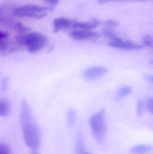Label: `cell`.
<instances>
[{"label": "cell", "instance_id": "1", "mask_svg": "<svg viewBox=\"0 0 153 154\" xmlns=\"http://www.w3.org/2000/svg\"><path fill=\"white\" fill-rule=\"evenodd\" d=\"M19 119L26 145L32 150H37L40 144V133L30 106L26 99L22 100L21 102Z\"/></svg>", "mask_w": 153, "mask_h": 154}, {"label": "cell", "instance_id": "2", "mask_svg": "<svg viewBox=\"0 0 153 154\" xmlns=\"http://www.w3.org/2000/svg\"><path fill=\"white\" fill-rule=\"evenodd\" d=\"M16 43L19 45L26 46L30 53H34L41 50L46 44V36L38 32H30L19 34L15 38Z\"/></svg>", "mask_w": 153, "mask_h": 154}, {"label": "cell", "instance_id": "3", "mask_svg": "<svg viewBox=\"0 0 153 154\" xmlns=\"http://www.w3.org/2000/svg\"><path fill=\"white\" fill-rule=\"evenodd\" d=\"M105 116V109H102L90 118V126L93 136L99 143H102L104 141L107 133V125Z\"/></svg>", "mask_w": 153, "mask_h": 154}, {"label": "cell", "instance_id": "4", "mask_svg": "<svg viewBox=\"0 0 153 154\" xmlns=\"http://www.w3.org/2000/svg\"><path fill=\"white\" fill-rule=\"evenodd\" d=\"M108 45L110 48L128 50H140L143 48V45L134 43L129 41L124 42L120 38L116 40L111 41L108 43Z\"/></svg>", "mask_w": 153, "mask_h": 154}, {"label": "cell", "instance_id": "5", "mask_svg": "<svg viewBox=\"0 0 153 154\" xmlns=\"http://www.w3.org/2000/svg\"><path fill=\"white\" fill-rule=\"evenodd\" d=\"M71 38L75 41H83L99 38L100 34L98 32L88 30L78 29L70 33Z\"/></svg>", "mask_w": 153, "mask_h": 154}, {"label": "cell", "instance_id": "6", "mask_svg": "<svg viewBox=\"0 0 153 154\" xmlns=\"http://www.w3.org/2000/svg\"><path fill=\"white\" fill-rule=\"evenodd\" d=\"M107 69L104 67H92L84 71V77L86 80L91 81L102 76L107 74Z\"/></svg>", "mask_w": 153, "mask_h": 154}, {"label": "cell", "instance_id": "7", "mask_svg": "<svg viewBox=\"0 0 153 154\" xmlns=\"http://www.w3.org/2000/svg\"><path fill=\"white\" fill-rule=\"evenodd\" d=\"M13 14L16 17H27V18L37 19L44 18L47 15V13L46 12L40 13L31 12L24 11L20 7L15 8L13 11Z\"/></svg>", "mask_w": 153, "mask_h": 154}, {"label": "cell", "instance_id": "8", "mask_svg": "<svg viewBox=\"0 0 153 154\" xmlns=\"http://www.w3.org/2000/svg\"><path fill=\"white\" fill-rule=\"evenodd\" d=\"M73 21L69 20L66 18L60 17L55 19L53 23L54 25V32H57L63 29H67L69 27H72Z\"/></svg>", "mask_w": 153, "mask_h": 154}, {"label": "cell", "instance_id": "9", "mask_svg": "<svg viewBox=\"0 0 153 154\" xmlns=\"http://www.w3.org/2000/svg\"><path fill=\"white\" fill-rule=\"evenodd\" d=\"M100 23V22L95 19L90 22L74 21L72 27L79 29L91 30L96 28Z\"/></svg>", "mask_w": 153, "mask_h": 154}, {"label": "cell", "instance_id": "10", "mask_svg": "<svg viewBox=\"0 0 153 154\" xmlns=\"http://www.w3.org/2000/svg\"><path fill=\"white\" fill-rule=\"evenodd\" d=\"M129 152L132 154H149L153 153V145L139 144L132 146L129 149Z\"/></svg>", "mask_w": 153, "mask_h": 154}, {"label": "cell", "instance_id": "11", "mask_svg": "<svg viewBox=\"0 0 153 154\" xmlns=\"http://www.w3.org/2000/svg\"><path fill=\"white\" fill-rule=\"evenodd\" d=\"M15 43L7 41L6 40H0V52L5 54L15 52L19 49V47Z\"/></svg>", "mask_w": 153, "mask_h": 154}, {"label": "cell", "instance_id": "12", "mask_svg": "<svg viewBox=\"0 0 153 154\" xmlns=\"http://www.w3.org/2000/svg\"><path fill=\"white\" fill-rule=\"evenodd\" d=\"M22 10L27 11L33 13L46 12V11H52L53 8L52 7H46V6H40V5H28L25 6L20 7Z\"/></svg>", "mask_w": 153, "mask_h": 154}, {"label": "cell", "instance_id": "13", "mask_svg": "<svg viewBox=\"0 0 153 154\" xmlns=\"http://www.w3.org/2000/svg\"><path fill=\"white\" fill-rule=\"evenodd\" d=\"M11 106L10 102L6 99H1L0 100V116H6L10 112Z\"/></svg>", "mask_w": 153, "mask_h": 154}, {"label": "cell", "instance_id": "14", "mask_svg": "<svg viewBox=\"0 0 153 154\" xmlns=\"http://www.w3.org/2000/svg\"><path fill=\"white\" fill-rule=\"evenodd\" d=\"M132 92V89L131 87L128 86L123 87L118 91L115 96V100L116 101H119L128 96Z\"/></svg>", "mask_w": 153, "mask_h": 154}, {"label": "cell", "instance_id": "15", "mask_svg": "<svg viewBox=\"0 0 153 154\" xmlns=\"http://www.w3.org/2000/svg\"><path fill=\"white\" fill-rule=\"evenodd\" d=\"M77 120V115L74 109H70L67 111L66 114V121L68 125L72 127L75 125Z\"/></svg>", "mask_w": 153, "mask_h": 154}, {"label": "cell", "instance_id": "16", "mask_svg": "<svg viewBox=\"0 0 153 154\" xmlns=\"http://www.w3.org/2000/svg\"><path fill=\"white\" fill-rule=\"evenodd\" d=\"M75 154H92L86 152L84 141L78 140L75 142Z\"/></svg>", "mask_w": 153, "mask_h": 154}, {"label": "cell", "instance_id": "17", "mask_svg": "<svg viewBox=\"0 0 153 154\" xmlns=\"http://www.w3.org/2000/svg\"><path fill=\"white\" fill-rule=\"evenodd\" d=\"M144 46L149 48H153V38L150 35H145L142 38Z\"/></svg>", "mask_w": 153, "mask_h": 154}, {"label": "cell", "instance_id": "18", "mask_svg": "<svg viewBox=\"0 0 153 154\" xmlns=\"http://www.w3.org/2000/svg\"><path fill=\"white\" fill-rule=\"evenodd\" d=\"M102 32L103 35L107 38L111 39L112 41H115L119 38L116 36L115 33L111 30L108 29H104L102 30Z\"/></svg>", "mask_w": 153, "mask_h": 154}, {"label": "cell", "instance_id": "19", "mask_svg": "<svg viewBox=\"0 0 153 154\" xmlns=\"http://www.w3.org/2000/svg\"><path fill=\"white\" fill-rule=\"evenodd\" d=\"M14 28L17 31L20 32H27L30 30V29L20 23H16L14 24Z\"/></svg>", "mask_w": 153, "mask_h": 154}, {"label": "cell", "instance_id": "20", "mask_svg": "<svg viewBox=\"0 0 153 154\" xmlns=\"http://www.w3.org/2000/svg\"><path fill=\"white\" fill-rule=\"evenodd\" d=\"M143 109L144 103L143 100H138L137 104V114L138 116H141L143 115Z\"/></svg>", "mask_w": 153, "mask_h": 154}, {"label": "cell", "instance_id": "21", "mask_svg": "<svg viewBox=\"0 0 153 154\" xmlns=\"http://www.w3.org/2000/svg\"><path fill=\"white\" fill-rule=\"evenodd\" d=\"M0 154H10V149L8 145L4 143L0 144Z\"/></svg>", "mask_w": 153, "mask_h": 154}, {"label": "cell", "instance_id": "22", "mask_svg": "<svg viewBox=\"0 0 153 154\" xmlns=\"http://www.w3.org/2000/svg\"><path fill=\"white\" fill-rule=\"evenodd\" d=\"M9 83V79L8 77H4L1 83V90L3 92L6 91L8 88Z\"/></svg>", "mask_w": 153, "mask_h": 154}, {"label": "cell", "instance_id": "23", "mask_svg": "<svg viewBox=\"0 0 153 154\" xmlns=\"http://www.w3.org/2000/svg\"><path fill=\"white\" fill-rule=\"evenodd\" d=\"M147 109L149 112L153 116V97L149 98L146 103Z\"/></svg>", "mask_w": 153, "mask_h": 154}, {"label": "cell", "instance_id": "24", "mask_svg": "<svg viewBox=\"0 0 153 154\" xmlns=\"http://www.w3.org/2000/svg\"><path fill=\"white\" fill-rule=\"evenodd\" d=\"M47 4L51 6H54L59 3V0H43Z\"/></svg>", "mask_w": 153, "mask_h": 154}, {"label": "cell", "instance_id": "25", "mask_svg": "<svg viewBox=\"0 0 153 154\" xmlns=\"http://www.w3.org/2000/svg\"><path fill=\"white\" fill-rule=\"evenodd\" d=\"M9 33L5 32H0V40H6L9 37Z\"/></svg>", "mask_w": 153, "mask_h": 154}, {"label": "cell", "instance_id": "26", "mask_svg": "<svg viewBox=\"0 0 153 154\" xmlns=\"http://www.w3.org/2000/svg\"><path fill=\"white\" fill-rule=\"evenodd\" d=\"M106 25L109 26V27H114L115 26H117L118 24V23L117 22L115 21L110 20H108L106 21Z\"/></svg>", "mask_w": 153, "mask_h": 154}, {"label": "cell", "instance_id": "27", "mask_svg": "<svg viewBox=\"0 0 153 154\" xmlns=\"http://www.w3.org/2000/svg\"><path fill=\"white\" fill-rule=\"evenodd\" d=\"M144 78L147 81H149L150 82L153 83V75L146 74L145 75Z\"/></svg>", "mask_w": 153, "mask_h": 154}, {"label": "cell", "instance_id": "28", "mask_svg": "<svg viewBox=\"0 0 153 154\" xmlns=\"http://www.w3.org/2000/svg\"><path fill=\"white\" fill-rule=\"evenodd\" d=\"M150 63H151V64H153V59L152 60L150 61Z\"/></svg>", "mask_w": 153, "mask_h": 154}, {"label": "cell", "instance_id": "29", "mask_svg": "<svg viewBox=\"0 0 153 154\" xmlns=\"http://www.w3.org/2000/svg\"><path fill=\"white\" fill-rule=\"evenodd\" d=\"M31 154H37V153H36V152H32V153H31Z\"/></svg>", "mask_w": 153, "mask_h": 154}]
</instances>
